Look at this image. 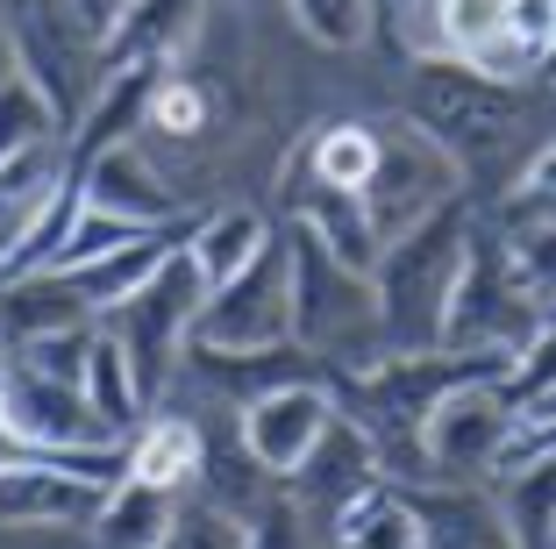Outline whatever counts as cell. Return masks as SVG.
<instances>
[{
  "label": "cell",
  "mask_w": 556,
  "mask_h": 549,
  "mask_svg": "<svg viewBox=\"0 0 556 549\" xmlns=\"http://www.w3.org/2000/svg\"><path fill=\"white\" fill-rule=\"evenodd\" d=\"M271 236L278 228L257 200H214V208H200L193 228H186V258H193V272L207 278V286H222V278H236Z\"/></svg>",
  "instance_id": "obj_18"
},
{
  "label": "cell",
  "mask_w": 556,
  "mask_h": 549,
  "mask_svg": "<svg viewBox=\"0 0 556 549\" xmlns=\"http://www.w3.org/2000/svg\"><path fill=\"white\" fill-rule=\"evenodd\" d=\"M86 194H79V178H58L43 200H36L29 214H22V228L8 236V250H0V278H22V272H58V250H65L72 222H79Z\"/></svg>",
  "instance_id": "obj_21"
},
{
  "label": "cell",
  "mask_w": 556,
  "mask_h": 549,
  "mask_svg": "<svg viewBox=\"0 0 556 549\" xmlns=\"http://www.w3.org/2000/svg\"><path fill=\"white\" fill-rule=\"evenodd\" d=\"M243 549H328V542L307 528V514H300V507L286 500V485H278L264 507L243 514Z\"/></svg>",
  "instance_id": "obj_30"
},
{
  "label": "cell",
  "mask_w": 556,
  "mask_h": 549,
  "mask_svg": "<svg viewBox=\"0 0 556 549\" xmlns=\"http://www.w3.org/2000/svg\"><path fill=\"white\" fill-rule=\"evenodd\" d=\"M521 450V400L507 392V378H471V386L442 392L421 421V457L428 478L457 485H492Z\"/></svg>",
  "instance_id": "obj_6"
},
{
  "label": "cell",
  "mask_w": 556,
  "mask_h": 549,
  "mask_svg": "<svg viewBox=\"0 0 556 549\" xmlns=\"http://www.w3.org/2000/svg\"><path fill=\"white\" fill-rule=\"evenodd\" d=\"M407 507L421 521V549H521L492 485L428 478V485H407Z\"/></svg>",
  "instance_id": "obj_13"
},
{
  "label": "cell",
  "mask_w": 556,
  "mask_h": 549,
  "mask_svg": "<svg viewBox=\"0 0 556 549\" xmlns=\"http://www.w3.org/2000/svg\"><path fill=\"white\" fill-rule=\"evenodd\" d=\"M286 8V22H293L307 43H321V50H364L371 43V29H378V15H386V0H278Z\"/></svg>",
  "instance_id": "obj_27"
},
{
  "label": "cell",
  "mask_w": 556,
  "mask_h": 549,
  "mask_svg": "<svg viewBox=\"0 0 556 549\" xmlns=\"http://www.w3.org/2000/svg\"><path fill=\"white\" fill-rule=\"evenodd\" d=\"M193 342L200 350H278V342H293V264H286V242L271 236L236 278L207 286Z\"/></svg>",
  "instance_id": "obj_8"
},
{
  "label": "cell",
  "mask_w": 556,
  "mask_h": 549,
  "mask_svg": "<svg viewBox=\"0 0 556 549\" xmlns=\"http://www.w3.org/2000/svg\"><path fill=\"white\" fill-rule=\"evenodd\" d=\"M229 8H264V0H229Z\"/></svg>",
  "instance_id": "obj_38"
},
{
  "label": "cell",
  "mask_w": 556,
  "mask_h": 549,
  "mask_svg": "<svg viewBox=\"0 0 556 549\" xmlns=\"http://www.w3.org/2000/svg\"><path fill=\"white\" fill-rule=\"evenodd\" d=\"M157 549H243V514H229L207 492H179L172 507V528H164Z\"/></svg>",
  "instance_id": "obj_29"
},
{
  "label": "cell",
  "mask_w": 556,
  "mask_h": 549,
  "mask_svg": "<svg viewBox=\"0 0 556 549\" xmlns=\"http://www.w3.org/2000/svg\"><path fill=\"white\" fill-rule=\"evenodd\" d=\"M108 492L79 485L58 471L43 450H8L0 457V521H93Z\"/></svg>",
  "instance_id": "obj_16"
},
{
  "label": "cell",
  "mask_w": 556,
  "mask_h": 549,
  "mask_svg": "<svg viewBox=\"0 0 556 549\" xmlns=\"http://www.w3.org/2000/svg\"><path fill=\"white\" fill-rule=\"evenodd\" d=\"M549 549H556V535H549Z\"/></svg>",
  "instance_id": "obj_40"
},
{
  "label": "cell",
  "mask_w": 556,
  "mask_h": 549,
  "mask_svg": "<svg viewBox=\"0 0 556 549\" xmlns=\"http://www.w3.org/2000/svg\"><path fill=\"white\" fill-rule=\"evenodd\" d=\"M471 200H442L435 214H421L414 228L386 236L371 264V292L386 314V350H442V314L457 292V264H464V236H471Z\"/></svg>",
  "instance_id": "obj_3"
},
{
  "label": "cell",
  "mask_w": 556,
  "mask_h": 549,
  "mask_svg": "<svg viewBox=\"0 0 556 549\" xmlns=\"http://www.w3.org/2000/svg\"><path fill=\"white\" fill-rule=\"evenodd\" d=\"M200 457H207V428L193 414H150L129 436V478L157 485V492H193Z\"/></svg>",
  "instance_id": "obj_19"
},
{
  "label": "cell",
  "mask_w": 556,
  "mask_h": 549,
  "mask_svg": "<svg viewBox=\"0 0 556 549\" xmlns=\"http://www.w3.org/2000/svg\"><path fill=\"white\" fill-rule=\"evenodd\" d=\"M500 514L521 549H549L556 535V450H514V464L492 478Z\"/></svg>",
  "instance_id": "obj_20"
},
{
  "label": "cell",
  "mask_w": 556,
  "mask_h": 549,
  "mask_svg": "<svg viewBox=\"0 0 556 549\" xmlns=\"http://www.w3.org/2000/svg\"><path fill=\"white\" fill-rule=\"evenodd\" d=\"M79 392H86V407H93L100 436H115V442H129L136 428L150 421V400L136 392V378H129V364H122V350H115L108 336H100V328H93V350H86Z\"/></svg>",
  "instance_id": "obj_24"
},
{
  "label": "cell",
  "mask_w": 556,
  "mask_h": 549,
  "mask_svg": "<svg viewBox=\"0 0 556 549\" xmlns=\"http://www.w3.org/2000/svg\"><path fill=\"white\" fill-rule=\"evenodd\" d=\"M157 79H164L157 65H115L108 79L93 86L86 114L65 129V172H72V178H79L86 164L100 158V150L136 144V136H143V114H150V93H157Z\"/></svg>",
  "instance_id": "obj_14"
},
{
  "label": "cell",
  "mask_w": 556,
  "mask_h": 549,
  "mask_svg": "<svg viewBox=\"0 0 556 549\" xmlns=\"http://www.w3.org/2000/svg\"><path fill=\"white\" fill-rule=\"evenodd\" d=\"M122 8H129V0H58V15H65L86 43H108V29L122 22Z\"/></svg>",
  "instance_id": "obj_35"
},
{
  "label": "cell",
  "mask_w": 556,
  "mask_h": 549,
  "mask_svg": "<svg viewBox=\"0 0 556 549\" xmlns=\"http://www.w3.org/2000/svg\"><path fill=\"white\" fill-rule=\"evenodd\" d=\"M22 8H58V0H22Z\"/></svg>",
  "instance_id": "obj_37"
},
{
  "label": "cell",
  "mask_w": 556,
  "mask_h": 549,
  "mask_svg": "<svg viewBox=\"0 0 556 549\" xmlns=\"http://www.w3.org/2000/svg\"><path fill=\"white\" fill-rule=\"evenodd\" d=\"M22 79V22L15 15H0V86Z\"/></svg>",
  "instance_id": "obj_36"
},
{
  "label": "cell",
  "mask_w": 556,
  "mask_h": 549,
  "mask_svg": "<svg viewBox=\"0 0 556 549\" xmlns=\"http://www.w3.org/2000/svg\"><path fill=\"white\" fill-rule=\"evenodd\" d=\"M29 150H65V114L50 108V93L22 72L0 86V164L29 158Z\"/></svg>",
  "instance_id": "obj_26"
},
{
  "label": "cell",
  "mask_w": 556,
  "mask_h": 549,
  "mask_svg": "<svg viewBox=\"0 0 556 549\" xmlns=\"http://www.w3.org/2000/svg\"><path fill=\"white\" fill-rule=\"evenodd\" d=\"M378 478H386V464H378V442L364 436V428L343 414V407H336V421H328L321 436H314V450L300 457V464L286 471L278 485H286V500H293L300 514H307V528L328 542L336 514H343V507L357 500V492H371Z\"/></svg>",
  "instance_id": "obj_9"
},
{
  "label": "cell",
  "mask_w": 556,
  "mask_h": 549,
  "mask_svg": "<svg viewBox=\"0 0 556 549\" xmlns=\"http://www.w3.org/2000/svg\"><path fill=\"white\" fill-rule=\"evenodd\" d=\"M214 0H129L122 22L108 29L100 43V65H157V72H179V58L193 50L200 22H207Z\"/></svg>",
  "instance_id": "obj_15"
},
{
  "label": "cell",
  "mask_w": 556,
  "mask_h": 549,
  "mask_svg": "<svg viewBox=\"0 0 556 549\" xmlns=\"http://www.w3.org/2000/svg\"><path fill=\"white\" fill-rule=\"evenodd\" d=\"M65 328H93L86 292L65 272H22L0 278V350H22V342L65 336Z\"/></svg>",
  "instance_id": "obj_17"
},
{
  "label": "cell",
  "mask_w": 556,
  "mask_h": 549,
  "mask_svg": "<svg viewBox=\"0 0 556 549\" xmlns=\"http://www.w3.org/2000/svg\"><path fill=\"white\" fill-rule=\"evenodd\" d=\"M79 194H86V208L122 214V222H136V228H186L193 222V208L172 194V178H164V164L143 150V136L100 150L79 172Z\"/></svg>",
  "instance_id": "obj_12"
},
{
  "label": "cell",
  "mask_w": 556,
  "mask_h": 549,
  "mask_svg": "<svg viewBox=\"0 0 556 549\" xmlns=\"http://www.w3.org/2000/svg\"><path fill=\"white\" fill-rule=\"evenodd\" d=\"M0 549H93L86 521H0Z\"/></svg>",
  "instance_id": "obj_34"
},
{
  "label": "cell",
  "mask_w": 556,
  "mask_h": 549,
  "mask_svg": "<svg viewBox=\"0 0 556 549\" xmlns=\"http://www.w3.org/2000/svg\"><path fill=\"white\" fill-rule=\"evenodd\" d=\"M136 236H150V228L122 222V214H100V208H79V222H72L65 250H58V272H79V264L108 258V250H122V242H136Z\"/></svg>",
  "instance_id": "obj_31"
},
{
  "label": "cell",
  "mask_w": 556,
  "mask_h": 549,
  "mask_svg": "<svg viewBox=\"0 0 556 549\" xmlns=\"http://www.w3.org/2000/svg\"><path fill=\"white\" fill-rule=\"evenodd\" d=\"M542 328V292L521 278L500 222L471 214V236H464V264H457V292H450V314H442V350L464 357H507L528 350Z\"/></svg>",
  "instance_id": "obj_4"
},
{
  "label": "cell",
  "mask_w": 556,
  "mask_h": 549,
  "mask_svg": "<svg viewBox=\"0 0 556 549\" xmlns=\"http://www.w3.org/2000/svg\"><path fill=\"white\" fill-rule=\"evenodd\" d=\"M500 29L521 43V58H528L535 72H549V65H556V0H507Z\"/></svg>",
  "instance_id": "obj_32"
},
{
  "label": "cell",
  "mask_w": 556,
  "mask_h": 549,
  "mask_svg": "<svg viewBox=\"0 0 556 549\" xmlns=\"http://www.w3.org/2000/svg\"><path fill=\"white\" fill-rule=\"evenodd\" d=\"M328 549H421V521L407 507V485L378 478L371 492H357L328 528Z\"/></svg>",
  "instance_id": "obj_22"
},
{
  "label": "cell",
  "mask_w": 556,
  "mask_h": 549,
  "mask_svg": "<svg viewBox=\"0 0 556 549\" xmlns=\"http://www.w3.org/2000/svg\"><path fill=\"white\" fill-rule=\"evenodd\" d=\"M172 507H179V492H157V485L143 478H122L108 500H100V514L86 521V535H93V549H157L164 528H172Z\"/></svg>",
  "instance_id": "obj_23"
},
{
  "label": "cell",
  "mask_w": 556,
  "mask_h": 549,
  "mask_svg": "<svg viewBox=\"0 0 556 549\" xmlns=\"http://www.w3.org/2000/svg\"><path fill=\"white\" fill-rule=\"evenodd\" d=\"M300 164L321 186H336V194H364V178L378 164V129L371 122H328V129H314L300 144Z\"/></svg>",
  "instance_id": "obj_25"
},
{
  "label": "cell",
  "mask_w": 556,
  "mask_h": 549,
  "mask_svg": "<svg viewBox=\"0 0 556 549\" xmlns=\"http://www.w3.org/2000/svg\"><path fill=\"white\" fill-rule=\"evenodd\" d=\"M0 8H8V15H15V8H22V0H0Z\"/></svg>",
  "instance_id": "obj_39"
},
{
  "label": "cell",
  "mask_w": 556,
  "mask_h": 549,
  "mask_svg": "<svg viewBox=\"0 0 556 549\" xmlns=\"http://www.w3.org/2000/svg\"><path fill=\"white\" fill-rule=\"evenodd\" d=\"M328 421H336V386L328 378H286V386H264L257 400L236 407V436L271 478H286Z\"/></svg>",
  "instance_id": "obj_11"
},
{
  "label": "cell",
  "mask_w": 556,
  "mask_h": 549,
  "mask_svg": "<svg viewBox=\"0 0 556 549\" xmlns=\"http://www.w3.org/2000/svg\"><path fill=\"white\" fill-rule=\"evenodd\" d=\"M485 222H500V228H556V136L521 164V178L500 194V208H492Z\"/></svg>",
  "instance_id": "obj_28"
},
{
  "label": "cell",
  "mask_w": 556,
  "mask_h": 549,
  "mask_svg": "<svg viewBox=\"0 0 556 549\" xmlns=\"http://www.w3.org/2000/svg\"><path fill=\"white\" fill-rule=\"evenodd\" d=\"M514 250V264H521V278L542 292V308L556 300V228H500Z\"/></svg>",
  "instance_id": "obj_33"
},
{
  "label": "cell",
  "mask_w": 556,
  "mask_h": 549,
  "mask_svg": "<svg viewBox=\"0 0 556 549\" xmlns=\"http://www.w3.org/2000/svg\"><path fill=\"white\" fill-rule=\"evenodd\" d=\"M400 108L457 158L464 200L478 214L500 208L521 164L556 136V108H542L535 86H500L464 58H407V86Z\"/></svg>",
  "instance_id": "obj_1"
},
{
  "label": "cell",
  "mask_w": 556,
  "mask_h": 549,
  "mask_svg": "<svg viewBox=\"0 0 556 549\" xmlns=\"http://www.w3.org/2000/svg\"><path fill=\"white\" fill-rule=\"evenodd\" d=\"M371 129H378V164H371L357 200H364V214H371L378 242H386V236H400V228H414L421 214H435L442 200H457L464 178H457V158H450L407 108L371 122Z\"/></svg>",
  "instance_id": "obj_7"
},
{
  "label": "cell",
  "mask_w": 556,
  "mask_h": 549,
  "mask_svg": "<svg viewBox=\"0 0 556 549\" xmlns=\"http://www.w3.org/2000/svg\"><path fill=\"white\" fill-rule=\"evenodd\" d=\"M278 242H286V264H293V342L328 372V386L350 372H371L386 357V314H378L371 272L343 264L300 222L278 228Z\"/></svg>",
  "instance_id": "obj_2"
},
{
  "label": "cell",
  "mask_w": 556,
  "mask_h": 549,
  "mask_svg": "<svg viewBox=\"0 0 556 549\" xmlns=\"http://www.w3.org/2000/svg\"><path fill=\"white\" fill-rule=\"evenodd\" d=\"M200 300H207V278L193 272V258H186V242H179L122 308L100 314V336L122 350V364H129L136 392L150 407H164V392L179 378L186 342H193V322H200Z\"/></svg>",
  "instance_id": "obj_5"
},
{
  "label": "cell",
  "mask_w": 556,
  "mask_h": 549,
  "mask_svg": "<svg viewBox=\"0 0 556 549\" xmlns=\"http://www.w3.org/2000/svg\"><path fill=\"white\" fill-rule=\"evenodd\" d=\"M0 436L8 450H72V442H100V421L72 378H50L0 350Z\"/></svg>",
  "instance_id": "obj_10"
}]
</instances>
